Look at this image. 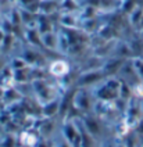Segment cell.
<instances>
[{"label":"cell","mask_w":143,"mask_h":147,"mask_svg":"<svg viewBox=\"0 0 143 147\" xmlns=\"http://www.w3.org/2000/svg\"><path fill=\"white\" fill-rule=\"evenodd\" d=\"M61 135H63V139L65 140V142H68L72 147H81V144H82L81 131L72 122L64 123V126L61 129Z\"/></svg>","instance_id":"6da1fadb"},{"label":"cell","mask_w":143,"mask_h":147,"mask_svg":"<svg viewBox=\"0 0 143 147\" xmlns=\"http://www.w3.org/2000/svg\"><path fill=\"white\" fill-rule=\"evenodd\" d=\"M49 69H50V74L54 75V76H64V75H67L69 72V65L64 60H57V61L51 63Z\"/></svg>","instance_id":"7a4b0ae2"},{"label":"cell","mask_w":143,"mask_h":147,"mask_svg":"<svg viewBox=\"0 0 143 147\" xmlns=\"http://www.w3.org/2000/svg\"><path fill=\"white\" fill-rule=\"evenodd\" d=\"M18 142H20V146L21 147H36L38 146V136L35 135L34 132H21L20 138H18Z\"/></svg>","instance_id":"3957f363"},{"label":"cell","mask_w":143,"mask_h":147,"mask_svg":"<svg viewBox=\"0 0 143 147\" xmlns=\"http://www.w3.org/2000/svg\"><path fill=\"white\" fill-rule=\"evenodd\" d=\"M84 128L88 132H89L90 135H92L94 139H97V138H100V136H101V128H100V125L96 122L94 119H86V121L84 122Z\"/></svg>","instance_id":"277c9868"},{"label":"cell","mask_w":143,"mask_h":147,"mask_svg":"<svg viewBox=\"0 0 143 147\" xmlns=\"http://www.w3.org/2000/svg\"><path fill=\"white\" fill-rule=\"evenodd\" d=\"M18 142L13 133H7L4 136H0V147H16Z\"/></svg>","instance_id":"5b68a950"},{"label":"cell","mask_w":143,"mask_h":147,"mask_svg":"<svg viewBox=\"0 0 143 147\" xmlns=\"http://www.w3.org/2000/svg\"><path fill=\"white\" fill-rule=\"evenodd\" d=\"M134 93L136 97L139 98H143V83H139V85H136L134 89Z\"/></svg>","instance_id":"8992f818"},{"label":"cell","mask_w":143,"mask_h":147,"mask_svg":"<svg viewBox=\"0 0 143 147\" xmlns=\"http://www.w3.org/2000/svg\"><path fill=\"white\" fill-rule=\"evenodd\" d=\"M53 147H72V146H71V144H69L68 142H65L64 139H61L59 143H56V144H54Z\"/></svg>","instance_id":"52a82bcc"},{"label":"cell","mask_w":143,"mask_h":147,"mask_svg":"<svg viewBox=\"0 0 143 147\" xmlns=\"http://www.w3.org/2000/svg\"><path fill=\"white\" fill-rule=\"evenodd\" d=\"M115 147H125V146H124V143H122V144H119V146H115Z\"/></svg>","instance_id":"ba28073f"},{"label":"cell","mask_w":143,"mask_h":147,"mask_svg":"<svg viewBox=\"0 0 143 147\" xmlns=\"http://www.w3.org/2000/svg\"><path fill=\"white\" fill-rule=\"evenodd\" d=\"M136 147H143V144H139V146H136Z\"/></svg>","instance_id":"9c48e42d"}]
</instances>
